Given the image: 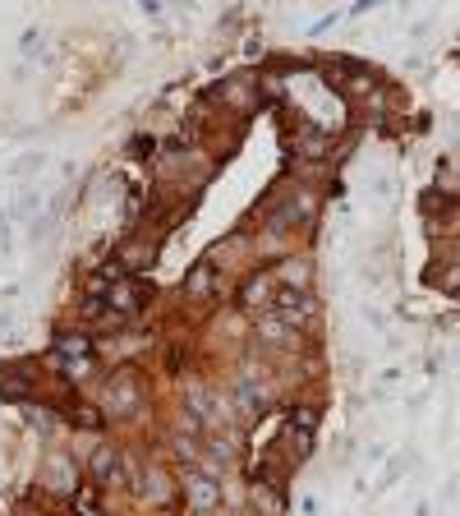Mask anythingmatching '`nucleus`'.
<instances>
[{
    "instance_id": "f257e3e1",
    "label": "nucleus",
    "mask_w": 460,
    "mask_h": 516,
    "mask_svg": "<svg viewBox=\"0 0 460 516\" xmlns=\"http://www.w3.org/2000/svg\"><path fill=\"white\" fill-rule=\"evenodd\" d=\"M106 411H115V415H129L134 406H139V387L129 383V378H115V387H106Z\"/></svg>"
},
{
    "instance_id": "f03ea898",
    "label": "nucleus",
    "mask_w": 460,
    "mask_h": 516,
    "mask_svg": "<svg viewBox=\"0 0 460 516\" xmlns=\"http://www.w3.org/2000/svg\"><path fill=\"white\" fill-rule=\"evenodd\" d=\"M97 475H115V456H111V452L97 456Z\"/></svg>"
}]
</instances>
